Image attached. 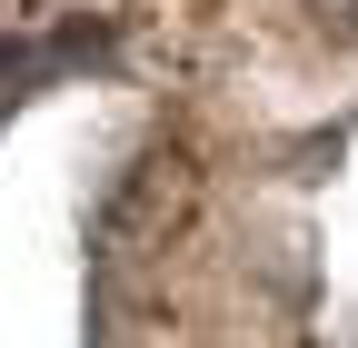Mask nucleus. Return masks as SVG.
Listing matches in <instances>:
<instances>
[{
	"instance_id": "f257e3e1",
	"label": "nucleus",
	"mask_w": 358,
	"mask_h": 348,
	"mask_svg": "<svg viewBox=\"0 0 358 348\" xmlns=\"http://www.w3.org/2000/svg\"><path fill=\"white\" fill-rule=\"evenodd\" d=\"M189 209H199V159L150 150V159H129V180L100 199V249L110 259H150V249H169L189 229Z\"/></svg>"
}]
</instances>
